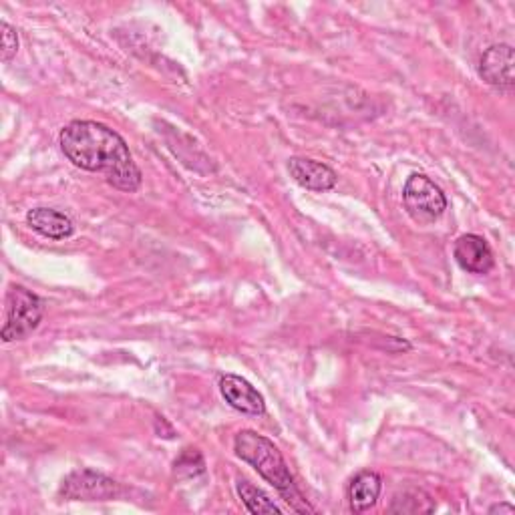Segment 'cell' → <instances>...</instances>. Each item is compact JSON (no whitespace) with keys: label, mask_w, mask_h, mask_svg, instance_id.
I'll use <instances>...</instances> for the list:
<instances>
[{"label":"cell","mask_w":515,"mask_h":515,"mask_svg":"<svg viewBox=\"0 0 515 515\" xmlns=\"http://www.w3.org/2000/svg\"><path fill=\"white\" fill-rule=\"evenodd\" d=\"M61 149L73 165L99 171L107 184L133 194L141 186V171L135 165L125 139L97 121H73L61 131Z\"/></svg>","instance_id":"cell-1"},{"label":"cell","mask_w":515,"mask_h":515,"mask_svg":"<svg viewBox=\"0 0 515 515\" xmlns=\"http://www.w3.org/2000/svg\"><path fill=\"white\" fill-rule=\"evenodd\" d=\"M234 449L236 455L250 463L294 511L314 513L312 505L298 491L282 453L270 439L258 435L256 431H240L234 439Z\"/></svg>","instance_id":"cell-2"},{"label":"cell","mask_w":515,"mask_h":515,"mask_svg":"<svg viewBox=\"0 0 515 515\" xmlns=\"http://www.w3.org/2000/svg\"><path fill=\"white\" fill-rule=\"evenodd\" d=\"M45 302L25 286H13L7 296V322L3 326V340H23L41 324Z\"/></svg>","instance_id":"cell-3"},{"label":"cell","mask_w":515,"mask_h":515,"mask_svg":"<svg viewBox=\"0 0 515 515\" xmlns=\"http://www.w3.org/2000/svg\"><path fill=\"white\" fill-rule=\"evenodd\" d=\"M403 204L407 214L417 224H433L447 210V198L427 176L413 174L403 190Z\"/></svg>","instance_id":"cell-4"},{"label":"cell","mask_w":515,"mask_h":515,"mask_svg":"<svg viewBox=\"0 0 515 515\" xmlns=\"http://www.w3.org/2000/svg\"><path fill=\"white\" fill-rule=\"evenodd\" d=\"M117 493L119 485L113 479L89 469L73 471L61 487V495L73 501H105L113 499Z\"/></svg>","instance_id":"cell-5"},{"label":"cell","mask_w":515,"mask_h":515,"mask_svg":"<svg viewBox=\"0 0 515 515\" xmlns=\"http://www.w3.org/2000/svg\"><path fill=\"white\" fill-rule=\"evenodd\" d=\"M513 49L509 45H493L489 47L479 61L481 79L501 91L513 87Z\"/></svg>","instance_id":"cell-6"},{"label":"cell","mask_w":515,"mask_h":515,"mask_svg":"<svg viewBox=\"0 0 515 515\" xmlns=\"http://www.w3.org/2000/svg\"><path fill=\"white\" fill-rule=\"evenodd\" d=\"M220 393L230 407L244 415H264L266 403L264 397L242 377L238 375H224L220 379Z\"/></svg>","instance_id":"cell-7"},{"label":"cell","mask_w":515,"mask_h":515,"mask_svg":"<svg viewBox=\"0 0 515 515\" xmlns=\"http://www.w3.org/2000/svg\"><path fill=\"white\" fill-rule=\"evenodd\" d=\"M453 256L457 264L469 274H487L495 266L489 244L477 234H465L455 242Z\"/></svg>","instance_id":"cell-8"},{"label":"cell","mask_w":515,"mask_h":515,"mask_svg":"<svg viewBox=\"0 0 515 515\" xmlns=\"http://www.w3.org/2000/svg\"><path fill=\"white\" fill-rule=\"evenodd\" d=\"M288 171L298 186L310 192H328L336 186V180H338L334 169L306 157H292L288 161Z\"/></svg>","instance_id":"cell-9"},{"label":"cell","mask_w":515,"mask_h":515,"mask_svg":"<svg viewBox=\"0 0 515 515\" xmlns=\"http://www.w3.org/2000/svg\"><path fill=\"white\" fill-rule=\"evenodd\" d=\"M27 224L41 236L49 238V240H65L73 234L75 226L73 222L51 208H35L27 214Z\"/></svg>","instance_id":"cell-10"},{"label":"cell","mask_w":515,"mask_h":515,"mask_svg":"<svg viewBox=\"0 0 515 515\" xmlns=\"http://www.w3.org/2000/svg\"><path fill=\"white\" fill-rule=\"evenodd\" d=\"M383 491V481L379 477V473L375 471H361L351 487H349V501H351V509L355 513H365L371 507L377 505V499Z\"/></svg>","instance_id":"cell-11"},{"label":"cell","mask_w":515,"mask_h":515,"mask_svg":"<svg viewBox=\"0 0 515 515\" xmlns=\"http://www.w3.org/2000/svg\"><path fill=\"white\" fill-rule=\"evenodd\" d=\"M236 489H238V495H240V499L244 501V505L248 507L250 513H256V515L258 513H278V515L282 513L280 507L262 489H258L250 481L238 479Z\"/></svg>","instance_id":"cell-12"},{"label":"cell","mask_w":515,"mask_h":515,"mask_svg":"<svg viewBox=\"0 0 515 515\" xmlns=\"http://www.w3.org/2000/svg\"><path fill=\"white\" fill-rule=\"evenodd\" d=\"M433 509L431 497L423 491H405L403 495H397L391 505L393 513H429Z\"/></svg>","instance_id":"cell-13"},{"label":"cell","mask_w":515,"mask_h":515,"mask_svg":"<svg viewBox=\"0 0 515 515\" xmlns=\"http://www.w3.org/2000/svg\"><path fill=\"white\" fill-rule=\"evenodd\" d=\"M176 475L180 477H196L204 473V457L200 455L198 449H186L180 459H176Z\"/></svg>","instance_id":"cell-14"},{"label":"cell","mask_w":515,"mask_h":515,"mask_svg":"<svg viewBox=\"0 0 515 515\" xmlns=\"http://www.w3.org/2000/svg\"><path fill=\"white\" fill-rule=\"evenodd\" d=\"M0 31H3V61L9 63L19 53V35L9 23H0Z\"/></svg>","instance_id":"cell-15"},{"label":"cell","mask_w":515,"mask_h":515,"mask_svg":"<svg viewBox=\"0 0 515 515\" xmlns=\"http://www.w3.org/2000/svg\"><path fill=\"white\" fill-rule=\"evenodd\" d=\"M515 509H513V505H509V503H499V505H493V507H489V513H513Z\"/></svg>","instance_id":"cell-16"}]
</instances>
